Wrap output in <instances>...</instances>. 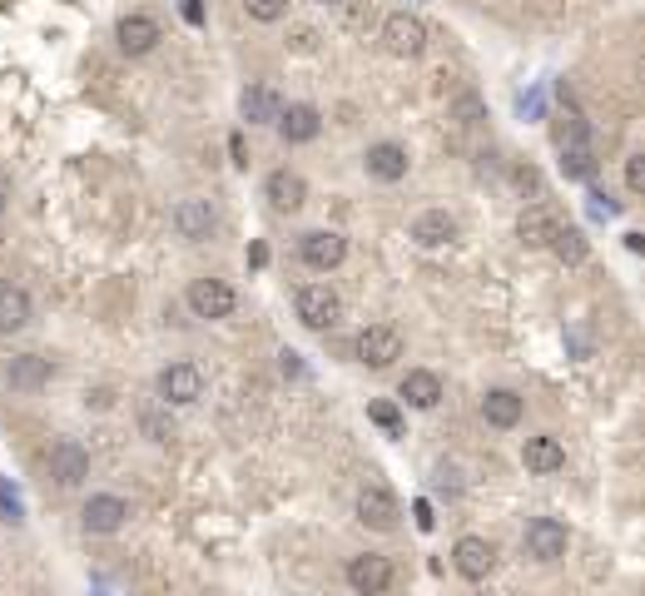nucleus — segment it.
<instances>
[{"instance_id":"obj_1","label":"nucleus","mask_w":645,"mask_h":596,"mask_svg":"<svg viewBox=\"0 0 645 596\" xmlns=\"http://www.w3.org/2000/svg\"><path fill=\"white\" fill-rule=\"evenodd\" d=\"M521 552H526L531 562H541V567L561 562V557L571 552V532H566V522H561V517H531V522H526V532H521Z\"/></svg>"},{"instance_id":"obj_2","label":"nucleus","mask_w":645,"mask_h":596,"mask_svg":"<svg viewBox=\"0 0 645 596\" xmlns=\"http://www.w3.org/2000/svg\"><path fill=\"white\" fill-rule=\"evenodd\" d=\"M154 388H159V403H164V408H194V403L204 398V373H199V363L179 358V363L159 368Z\"/></svg>"},{"instance_id":"obj_3","label":"nucleus","mask_w":645,"mask_h":596,"mask_svg":"<svg viewBox=\"0 0 645 596\" xmlns=\"http://www.w3.org/2000/svg\"><path fill=\"white\" fill-rule=\"evenodd\" d=\"M184 303H189V313L194 318H204V323H219V318H229L234 308H239V294H234V284L229 279H194L189 289H184Z\"/></svg>"},{"instance_id":"obj_4","label":"nucleus","mask_w":645,"mask_h":596,"mask_svg":"<svg viewBox=\"0 0 645 596\" xmlns=\"http://www.w3.org/2000/svg\"><path fill=\"white\" fill-rule=\"evenodd\" d=\"M353 358H358L363 368L383 373V368H392V363L402 358V333H397L392 323H368V328L353 338Z\"/></svg>"},{"instance_id":"obj_5","label":"nucleus","mask_w":645,"mask_h":596,"mask_svg":"<svg viewBox=\"0 0 645 596\" xmlns=\"http://www.w3.org/2000/svg\"><path fill=\"white\" fill-rule=\"evenodd\" d=\"M293 308H298V323L313 328V333H328V328L343 318V298H338L333 284H308V289H298Z\"/></svg>"},{"instance_id":"obj_6","label":"nucleus","mask_w":645,"mask_h":596,"mask_svg":"<svg viewBox=\"0 0 645 596\" xmlns=\"http://www.w3.org/2000/svg\"><path fill=\"white\" fill-rule=\"evenodd\" d=\"M383 45L397 60H422V55H427V25H422V15L392 10L383 20Z\"/></svg>"},{"instance_id":"obj_7","label":"nucleus","mask_w":645,"mask_h":596,"mask_svg":"<svg viewBox=\"0 0 645 596\" xmlns=\"http://www.w3.org/2000/svg\"><path fill=\"white\" fill-rule=\"evenodd\" d=\"M353 512H358V522H363L368 532H397V522H402V502L392 497V487H383V482H368V487L358 492Z\"/></svg>"},{"instance_id":"obj_8","label":"nucleus","mask_w":645,"mask_h":596,"mask_svg":"<svg viewBox=\"0 0 645 596\" xmlns=\"http://www.w3.org/2000/svg\"><path fill=\"white\" fill-rule=\"evenodd\" d=\"M125 522H129V502L120 492H95L80 507V527L90 537H115V532H125Z\"/></svg>"},{"instance_id":"obj_9","label":"nucleus","mask_w":645,"mask_h":596,"mask_svg":"<svg viewBox=\"0 0 645 596\" xmlns=\"http://www.w3.org/2000/svg\"><path fill=\"white\" fill-rule=\"evenodd\" d=\"M298 259L313 269V274H333L343 259H348V239L338 229H308L298 239Z\"/></svg>"},{"instance_id":"obj_10","label":"nucleus","mask_w":645,"mask_h":596,"mask_svg":"<svg viewBox=\"0 0 645 596\" xmlns=\"http://www.w3.org/2000/svg\"><path fill=\"white\" fill-rule=\"evenodd\" d=\"M343 577H348L353 596H383L397 572H392V562H387L383 552H358V557H348Z\"/></svg>"},{"instance_id":"obj_11","label":"nucleus","mask_w":645,"mask_h":596,"mask_svg":"<svg viewBox=\"0 0 645 596\" xmlns=\"http://www.w3.org/2000/svg\"><path fill=\"white\" fill-rule=\"evenodd\" d=\"M169 224H174V234H179V239L204 244V239L219 229V209H214L209 199H179V204H174V214H169Z\"/></svg>"},{"instance_id":"obj_12","label":"nucleus","mask_w":645,"mask_h":596,"mask_svg":"<svg viewBox=\"0 0 645 596\" xmlns=\"http://www.w3.org/2000/svg\"><path fill=\"white\" fill-rule=\"evenodd\" d=\"M452 567H457L467 582H487L492 567H497V547H492L487 537L467 532V537H457V547H452Z\"/></svg>"},{"instance_id":"obj_13","label":"nucleus","mask_w":645,"mask_h":596,"mask_svg":"<svg viewBox=\"0 0 645 596\" xmlns=\"http://www.w3.org/2000/svg\"><path fill=\"white\" fill-rule=\"evenodd\" d=\"M45 467H50V477H55L60 487H80V482L90 477V447H80L75 438H60V443H50Z\"/></svg>"},{"instance_id":"obj_14","label":"nucleus","mask_w":645,"mask_h":596,"mask_svg":"<svg viewBox=\"0 0 645 596\" xmlns=\"http://www.w3.org/2000/svg\"><path fill=\"white\" fill-rule=\"evenodd\" d=\"M5 383L15 388V393H40L50 378H55V363L45 358V353H15V358H5Z\"/></svg>"},{"instance_id":"obj_15","label":"nucleus","mask_w":645,"mask_h":596,"mask_svg":"<svg viewBox=\"0 0 645 596\" xmlns=\"http://www.w3.org/2000/svg\"><path fill=\"white\" fill-rule=\"evenodd\" d=\"M115 40H120V50L125 55H149L159 40H164V30H159V20L154 15H144V10H129V15H120V25H115Z\"/></svg>"},{"instance_id":"obj_16","label":"nucleus","mask_w":645,"mask_h":596,"mask_svg":"<svg viewBox=\"0 0 645 596\" xmlns=\"http://www.w3.org/2000/svg\"><path fill=\"white\" fill-rule=\"evenodd\" d=\"M273 130H278L283 145H313L323 135V115H318V105H283Z\"/></svg>"},{"instance_id":"obj_17","label":"nucleus","mask_w":645,"mask_h":596,"mask_svg":"<svg viewBox=\"0 0 645 596\" xmlns=\"http://www.w3.org/2000/svg\"><path fill=\"white\" fill-rule=\"evenodd\" d=\"M263 194H268V204H273L278 214H298V209L308 204V179H303L298 169H273V174L263 179Z\"/></svg>"},{"instance_id":"obj_18","label":"nucleus","mask_w":645,"mask_h":596,"mask_svg":"<svg viewBox=\"0 0 645 596\" xmlns=\"http://www.w3.org/2000/svg\"><path fill=\"white\" fill-rule=\"evenodd\" d=\"M363 169L378 184H397V179H407L412 159H407V149L397 145V140H378V145H368V154H363Z\"/></svg>"},{"instance_id":"obj_19","label":"nucleus","mask_w":645,"mask_h":596,"mask_svg":"<svg viewBox=\"0 0 645 596\" xmlns=\"http://www.w3.org/2000/svg\"><path fill=\"white\" fill-rule=\"evenodd\" d=\"M521 467H526V472H536V477L561 472V467H566V447H561V438H551V433L526 438V443H521Z\"/></svg>"},{"instance_id":"obj_20","label":"nucleus","mask_w":645,"mask_h":596,"mask_svg":"<svg viewBox=\"0 0 645 596\" xmlns=\"http://www.w3.org/2000/svg\"><path fill=\"white\" fill-rule=\"evenodd\" d=\"M397 398H402L407 408H417V413H432V408L442 403V378H437L432 368H407Z\"/></svg>"},{"instance_id":"obj_21","label":"nucleus","mask_w":645,"mask_h":596,"mask_svg":"<svg viewBox=\"0 0 645 596\" xmlns=\"http://www.w3.org/2000/svg\"><path fill=\"white\" fill-rule=\"evenodd\" d=\"M239 115H244V125H278V115H283V95H278L273 85H244V95H239Z\"/></svg>"},{"instance_id":"obj_22","label":"nucleus","mask_w":645,"mask_h":596,"mask_svg":"<svg viewBox=\"0 0 645 596\" xmlns=\"http://www.w3.org/2000/svg\"><path fill=\"white\" fill-rule=\"evenodd\" d=\"M412 239H417L422 249H447V244L457 239V219H452L447 209H422V214L412 219Z\"/></svg>"},{"instance_id":"obj_23","label":"nucleus","mask_w":645,"mask_h":596,"mask_svg":"<svg viewBox=\"0 0 645 596\" xmlns=\"http://www.w3.org/2000/svg\"><path fill=\"white\" fill-rule=\"evenodd\" d=\"M521 413H526V403H521V393H512V388H492V393L482 398V418H487V428H497V433H512L516 423H521Z\"/></svg>"},{"instance_id":"obj_24","label":"nucleus","mask_w":645,"mask_h":596,"mask_svg":"<svg viewBox=\"0 0 645 596\" xmlns=\"http://www.w3.org/2000/svg\"><path fill=\"white\" fill-rule=\"evenodd\" d=\"M30 318H35V303H30V294H25L20 284H0V333L10 338V333L30 328Z\"/></svg>"},{"instance_id":"obj_25","label":"nucleus","mask_w":645,"mask_h":596,"mask_svg":"<svg viewBox=\"0 0 645 596\" xmlns=\"http://www.w3.org/2000/svg\"><path fill=\"white\" fill-rule=\"evenodd\" d=\"M556 224H561V219H556L546 204H526L521 219H516V239H521L526 249H546V239H551Z\"/></svg>"},{"instance_id":"obj_26","label":"nucleus","mask_w":645,"mask_h":596,"mask_svg":"<svg viewBox=\"0 0 645 596\" xmlns=\"http://www.w3.org/2000/svg\"><path fill=\"white\" fill-rule=\"evenodd\" d=\"M561 159H556V169H561V179H571V184H586V179H596V145L591 140H581V145H561L556 149Z\"/></svg>"},{"instance_id":"obj_27","label":"nucleus","mask_w":645,"mask_h":596,"mask_svg":"<svg viewBox=\"0 0 645 596\" xmlns=\"http://www.w3.org/2000/svg\"><path fill=\"white\" fill-rule=\"evenodd\" d=\"M546 249H551V254H556L561 264H571V269H576V264H586V254H591L586 234H581V229H566V224H556V229H551Z\"/></svg>"},{"instance_id":"obj_28","label":"nucleus","mask_w":645,"mask_h":596,"mask_svg":"<svg viewBox=\"0 0 645 596\" xmlns=\"http://www.w3.org/2000/svg\"><path fill=\"white\" fill-rule=\"evenodd\" d=\"M551 130H556V149L591 140V125H586V115H581V110H576L566 95H561V110H556V125H551Z\"/></svg>"},{"instance_id":"obj_29","label":"nucleus","mask_w":645,"mask_h":596,"mask_svg":"<svg viewBox=\"0 0 645 596\" xmlns=\"http://www.w3.org/2000/svg\"><path fill=\"white\" fill-rule=\"evenodd\" d=\"M139 433H144V438H149V443H169V438H174V423H169V408H144V413H139Z\"/></svg>"},{"instance_id":"obj_30","label":"nucleus","mask_w":645,"mask_h":596,"mask_svg":"<svg viewBox=\"0 0 645 596\" xmlns=\"http://www.w3.org/2000/svg\"><path fill=\"white\" fill-rule=\"evenodd\" d=\"M368 418H373V423L383 428L387 438H402V413H397V408H392L387 398H373V403H368Z\"/></svg>"},{"instance_id":"obj_31","label":"nucleus","mask_w":645,"mask_h":596,"mask_svg":"<svg viewBox=\"0 0 645 596\" xmlns=\"http://www.w3.org/2000/svg\"><path fill=\"white\" fill-rule=\"evenodd\" d=\"M244 10H249V20H258V25H278L288 15V0H244Z\"/></svg>"},{"instance_id":"obj_32","label":"nucleus","mask_w":645,"mask_h":596,"mask_svg":"<svg viewBox=\"0 0 645 596\" xmlns=\"http://www.w3.org/2000/svg\"><path fill=\"white\" fill-rule=\"evenodd\" d=\"M626 189H631V194H645V154H631V159H626Z\"/></svg>"},{"instance_id":"obj_33","label":"nucleus","mask_w":645,"mask_h":596,"mask_svg":"<svg viewBox=\"0 0 645 596\" xmlns=\"http://www.w3.org/2000/svg\"><path fill=\"white\" fill-rule=\"evenodd\" d=\"M616 209H621V204H616L611 194H601V189H591V214H596V219H611Z\"/></svg>"},{"instance_id":"obj_34","label":"nucleus","mask_w":645,"mask_h":596,"mask_svg":"<svg viewBox=\"0 0 645 596\" xmlns=\"http://www.w3.org/2000/svg\"><path fill=\"white\" fill-rule=\"evenodd\" d=\"M457 115H462V125H477V120H482V105H477L472 95H462V100H457Z\"/></svg>"},{"instance_id":"obj_35","label":"nucleus","mask_w":645,"mask_h":596,"mask_svg":"<svg viewBox=\"0 0 645 596\" xmlns=\"http://www.w3.org/2000/svg\"><path fill=\"white\" fill-rule=\"evenodd\" d=\"M293 50H303V55H308V50H318V30H308V25H303V30L293 35Z\"/></svg>"},{"instance_id":"obj_36","label":"nucleus","mask_w":645,"mask_h":596,"mask_svg":"<svg viewBox=\"0 0 645 596\" xmlns=\"http://www.w3.org/2000/svg\"><path fill=\"white\" fill-rule=\"evenodd\" d=\"M412 517H417V527H422V532H432V527H437V517H432V502H417V507H412Z\"/></svg>"},{"instance_id":"obj_37","label":"nucleus","mask_w":645,"mask_h":596,"mask_svg":"<svg viewBox=\"0 0 645 596\" xmlns=\"http://www.w3.org/2000/svg\"><path fill=\"white\" fill-rule=\"evenodd\" d=\"M0 517H5V522H20V502H15L5 487H0Z\"/></svg>"},{"instance_id":"obj_38","label":"nucleus","mask_w":645,"mask_h":596,"mask_svg":"<svg viewBox=\"0 0 645 596\" xmlns=\"http://www.w3.org/2000/svg\"><path fill=\"white\" fill-rule=\"evenodd\" d=\"M179 10H184V20H189V25H199V20H204V10H199V0H184Z\"/></svg>"},{"instance_id":"obj_39","label":"nucleus","mask_w":645,"mask_h":596,"mask_svg":"<svg viewBox=\"0 0 645 596\" xmlns=\"http://www.w3.org/2000/svg\"><path fill=\"white\" fill-rule=\"evenodd\" d=\"M229 149H234V164H249V154H244V135H234V140H229Z\"/></svg>"},{"instance_id":"obj_40","label":"nucleus","mask_w":645,"mask_h":596,"mask_svg":"<svg viewBox=\"0 0 645 596\" xmlns=\"http://www.w3.org/2000/svg\"><path fill=\"white\" fill-rule=\"evenodd\" d=\"M626 249H631V254H641V249H645V234H636V229H631V234H626Z\"/></svg>"},{"instance_id":"obj_41","label":"nucleus","mask_w":645,"mask_h":596,"mask_svg":"<svg viewBox=\"0 0 645 596\" xmlns=\"http://www.w3.org/2000/svg\"><path fill=\"white\" fill-rule=\"evenodd\" d=\"M5 204H10V199H5V189H0V219H5Z\"/></svg>"},{"instance_id":"obj_42","label":"nucleus","mask_w":645,"mask_h":596,"mask_svg":"<svg viewBox=\"0 0 645 596\" xmlns=\"http://www.w3.org/2000/svg\"><path fill=\"white\" fill-rule=\"evenodd\" d=\"M323 5H348V0H323Z\"/></svg>"}]
</instances>
